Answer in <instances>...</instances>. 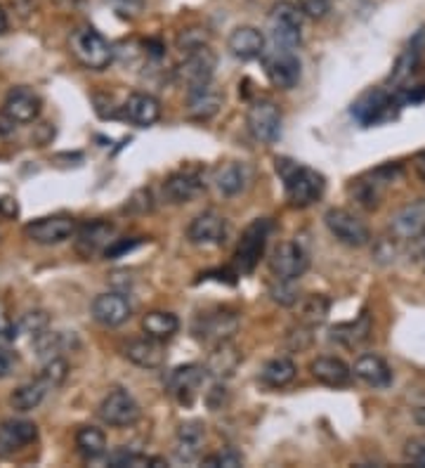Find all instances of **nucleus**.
I'll return each mask as SVG.
<instances>
[{
	"instance_id": "09e8293b",
	"label": "nucleus",
	"mask_w": 425,
	"mask_h": 468,
	"mask_svg": "<svg viewBox=\"0 0 425 468\" xmlns=\"http://www.w3.org/2000/svg\"><path fill=\"white\" fill-rule=\"evenodd\" d=\"M300 7H303V13L307 17L322 19L331 10V0H300Z\"/></svg>"
},
{
	"instance_id": "412c9836",
	"label": "nucleus",
	"mask_w": 425,
	"mask_h": 468,
	"mask_svg": "<svg viewBox=\"0 0 425 468\" xmlns=\"http://www.w3.org/2000/svg\"><path fill=\"white\" fill-rule=\"evenodd\" d=\"M390 232L400 241H416L425 232V199L404 206L390 220Z\"/></svg>"
},
{
	"instance_id": "5701e85b",
	"label": "nucleus",
	"mask_w": 425,
	"mask_h": 468,
	"mask_svg": "<svg viewBox=\"0 0 425 468\" xmlns=\"http://www.w3.org/2000/svg\"><path fill=\"white\" fill-rule=\"evenodd\" d=\"M38 426L34 421L24 419H10L0 424V454H14V452L24 450L31 443H36Z\"/></svg>"
},
{
	"instance_id": "f8f14e48",
	"label": "nucleus",
	"mask_w": 425,
	"mask_h": 468,
	"mask_svg": "<svg viewBox=\"0 0 425 468\" xmlns=\"http://www.w3.org/2000/svg\"><path fill=\"white\" fill-rule=\"evenodd\" d=\"M217 57L216 53L206 45L201 50H194L185 57V62L178 69V76H180L182 83L187 85V91L198 88V85L213 83V76H216Z\"/></svg>"
},
{
	"instance_id": "5fc2aeb1",
	"label": "nucleus",
	"mask_w": 425,
	"mask_h": 468,
	"mask_svg": "<svg viewBox=\"0 0 425 468\" xmlns=\"http://www.w3.org/2000/svg\"><path fill=\"white\" fill-rule=\"evenodd\" d=\"M413 419H416V424H419V426L425 428V407L416 409V412H413Z\"/></svg>"
},
{
	"instance_id": "cd10ccee",
	"label": "nucleus",
	"mask_w": 425,
	"mask_h": 468,
	"mask_svg": "<svg viewBox=\"0 0 425 468\" xmlns=\"http://www.w3.org/2000/svg\"><path fill=\"white\" fill-rule=\"evenodd\" d=\"M123 355L132 365L142 366V369H159L166 365V350H163V341L156 338H135L123 348Z\"/></svg>"
},
{
	"instance_id": "6e6d98bb",
	"label": "nucleus",
	"mask_w": 425,
	"mask_h": 468,
	"mask_svg": "<svg viewBox=\"0 0 425 468\" xmlns=\"http://www.w3.org/2000/svg\"><path fill=\"white\" fill-rule=\"evenodd\" d=\"M419 239H425V232H423V234H420V237H419Z\"/></svg>"
},
{
	"instance_id": "9b49d317",
	"label": "nucleus",
	"mask_w": 425,
	"mask_h": 468,
	"mask_svg": "<svg viewBox=\"0 0 425 468\" xmlns=\"http://www.w3.org/2000/svg\"><path fill=\"white\" fill-rule=\"evenodd\" d=\"M24 234L31 241H36V244L53 247V244H62V241L72 239L73 234H76V220L72 216L38 218V220L26 225Z\"/></svg>"
},
{
	"instance_id": "2f4dec72",
	"label": "nucleus",
	"mask_w": 425,
	"mask_h": 468,
	"mask_svg": "<svg viewBox=\"0 0 425 468\" xmlns=\"http://www.w3.org/2000/svg\"><path fill=\"white\" fill-rule=\"evenodd\" d=\"M142 329L150 338L166 343L178 334V329H180V319H178V315L166 310L147 312V315L142 317Z\"/></svg>"
},
{
	"instance_id": "37998d69",
	"label": "nucleus",
	"mask_w": 425,
	"mask_h": 468,
	"mask_svg": "<svg viewBox=\"0 0 425 468\" xmlns=\"http://www.w3.org/2000/svg\"><path fill=\"white\" fill-rule=\"evenodd\" d=\"M154 463V456H147V454H135V452H126L121 450L116 454H111L107 459V466L111 468H140V466H151Z\"/></svg>"
},
{
	"instance_id": "58836bf2",
	"label": "nucleus",
	"mask_w": 425,
	"mask_h": 468,
	"mask_svg": "<svg viewBox=\"0 0 425 468\" xmlns=\"http://www.w3.org/2000/svg\"><path fill=\"white\" fill-rule=\"evenodd\" d=\"M329 298H324V296H310V298L303 303V310H300V319L307 322L310 327L314 325H322L326 315H329Z\"/></svg>"
},
{
	"instance_id": "0eeeda50",
	"label": "nucleus",
	"mask_w": 425,
	"mask_h": 468,
	"mask_svg": "<svg viewBox=\"0 0 425 468\" xmlns=\"http://www.w3.org/2000/svg\"><path fill=\"white\" fill-rule=\"evenodd\" d=\"M400 175L397 166H383V169H376L372 173L362 175L357 180H353L350 185V194L354 197V201L364 209L373 210L381 206V199H383L385 190L392 180Z\"/></svg>"
},
{
	"instance_id": "4d7b16f0",
	"label": "nucleus",
	"mask_w": 425,
	"mask_h": 468,
	"mask_svg": "<svg viewBox=\"0 0 425 468\" xmlns=\"http://www.w3.org/2000/svg\"><path fill=\"white\" fill-rule=\"evenodd\" d=\"M423 270H425V253H423Z\"/></svg>"
},
{
	"instance_id": "a19ab883",
	"label": "nucleus",
	"mask_w": 425,
	"mask_h": 468,
	"mask_svg": "<svg viewBox=\"0 0 425 468\" xmlns=\"http://www.w3.org/2000/svg\"><path fill=\"white\" fill-rule=\"evenodd\" d=\"M66 376H69V365H66V360H62V357H53V360L45 362V366H43L41 372V378L50 385V388H57V385L64 384Z\"/></svg>"
},
{
	"instance_id": "a878e982",
	"label": "nucleus",
	"mask_w": 425,
	"mask_h": 468,
	"mask_svg": "<svg viewBox=\"0 0 425 468\" xmlns=\"http://www.w3.org/2000/svg\"><path fill=\"white\" fill-rule=\"evenodd\" d=\"M229 53L241 62L258 60L265 53V36L263 31L256 26H237L227 38Z\"/></svg>"
},
{
	"instance_id": "473e14b6",
	"label": "nucleus",
	"mask_w": 425,
	"mask_h": 468,
	"mask_svg": "<svg viewBox=\"0 0 425 468\" xmlns=\"http://www.w3.org/2000/svg\"><path fill=\"white\" fill-rule=\"evenodd\" d=\"M295 374H298V369H295V362L291 357H275V360H270L263 366L260 378L270 388H284V385L294 381Z\"/></svg>"
},
{
	"instance_id": "c756f323",
	"label": "nucleus",
	"mask_w": 425,
	"mask_h": 468,
	"mask_svg": "<svg viewBox=\"0 0 425 468\" xmlns=\"http://www.w3.org/2000/svg\"><path fill=\"white\" fill-rule=\"evenodd\" d=\"M241 360H244V357H241L239 348H234L232 341L220 343V346H216V348L210 350L208 362H206V372H208V376L217 378V381H225V378L237 374Z\"/></svg>"
},
{
	"instance_id": "b1692460",
	"label": "nucleus",
	"mask_w": 425,
	"mask_h": 468,
	"mask_svg": "<svg viewBox=\"0 0 425 468\" xmlns=\"http://www.w3.org/2000/svg\"><path fill=\"white\" fill-rule=\"evenodd\" d=\"M206 440V426L201 421H185L178 428V438H175V459L182 463H192L201 456Z\"/></svg>"
},
{
	"instance_id": "f3484780",
	"label": "nucleus",
	"mask_w": 425,
	"mask_h": 468,
	"mask_svg": "<svg viewBox=\"0 0 425 468\" xmlns=\"http://www.w3.org/2000/svg\"><path fill=\"white\" fill-rule=\"evenodd\" d=\"M265 72L279 91H294L300 81V60L295 50H275L265 62Z\"/></svg>"
},
{
	"instance_id": "39448f33",
	"label": "nucleus",
	"mask_w": 425,
	"mask_h": 468,
	"mask_svg": "<svg viewBox=\"0 0 425 468\" xmlns=\"http://www.w3.org/2000/svg\"><path fill=\"white\" fill-rule=\"evenodd\" d=\"M324 222H326V228H329V232L333 234L335 239L345 244V247L360 249L372 241V232L366 228V222L345 209L326 210Z\"/></svg>"
},
{
	"instance_id": "c9c22d12",
	"label": "nucleus",
	"mask_w": 425,
	"mask_h": 468,
	"mask_svg": "<svg viewBox=\"0 0 425 468\" xmlns=\"http://www.w3.org/2000/svg\"><path fill=\"white\" fill-rule=\"evenodd\" d=\"M369 331H372V322H369V317L366 315H362L357 322H353V325H341L335 327L331 334H333V341L343 343V346H357V343H362L364 338H369Z\"/></svg>"
},
{
	"instance_id": "72a5a7b5",
	"label": "nucleus",
	"mask_w": 425,
	"mask_h": 468,
	"mask_svg": "<svg viewBox=\"0 0 425 468\" xmlns=\"http://www.w3.org/2000/svg\"><path fill=\"white\" fill-rule=\"evenodd\" d=\"M76 450L85 459H100L107 452V435L95 426L78 428Z\"/></svg>"
},
{
	"instance_id": "de8ad7c7",
	"label": "nucleus",
	"mask_w": 425,
	"mask_h": 468,
	"mask_svg": "<svg viewBox=\"0 0 425 468\" xmlns=\"http://www.w3.org/2000/svg\"><path fill=\"white\" fill-rule=\"evenodd\" d=\"M17 331L19 327L14 325L13 317H10L5 303L0 300V338H3V341H14V338H17Z\"/></svg>"
},
{
	"instance_id": "4c0bfd02",
	"label": "nucleus",
	"mask_w": 425,
	"mask_h": 468,
	"mask_svg": "<svg viewBox=\"0 0 425 468\" xmlns=\"http://www.w3.org/2000/svg\"><path fill=\"white\" fill-rule=\"evenodd\" d=\"M34 343H36V350H38V357L41 360H53V357H60L62 350L66 348V341L62 334H57V331H43L41 336L34 338Z\"/></svg>"
},
{
	"instance_id": "f257e3e1",
	"label": "nucleus",
	"mask_w": 425,
	"mask_h": 468,
	"mask_svg": "<svg viewBox=\"0 0 425 468\" xmlns=\"http://www.w3.org/2000/svg\"><path fill=\"white\" fill-rule=\"evenodd\" d=\"M276 173L282 175L288 204L294 209H307L319 201L326 190V180L322 173L298 161H291V159H276Z\"/></svg>"
},
{
	"instance_id": "aec40b11",
	"label": "nucleus",
	"mask_w": 425,
	"mask_h": 468,
	"mask_svg": "<svg viewBox=\"0 0 425 468\" xmlns=\"http://www.w3.org/2000/svg\"><path fill=\"white\" fill-rule=\"evenodd\" d=\"M132 315L130 300L126 298L119 291H111V294H100L92 300V317L100 322L102 327H121L123 322H128Z\"/></svg>"
},
{
	"instance_id": "1a4fd4ad",
	"label": "nucleus",
	"mask_w": 425,
	"mask_h": 468,
	"mask_svg": "<svg viewBox=\"0 0 425 468\" xmlns=\"http://www.w3.org/2000/svg\"><path fill=\"white\" fill-rule=\"evenodd\" d=\"M307 268H310V256L298 241H284L275 249L270 258V270L275 275V279H288V282H295L300 277L305 275Z\"/></svg>"
},
{
	"instance_id": "6e6552de",
	"label": "nucleus",
	"mask_w": 425,
	"mask_h": 468,
	"mask_svg": "<svg viewBox=\"0 0 425 468\" xmlns=\"http://www.w3.org/2000/svg\"><path fill=\"white\" fill-rule=\"evenodd\" d=\"M248 131L258 142L272 144L282 138V112L272 100H258L253 102L246 116Z\"/></svg>"
},
{
	"instance_id": "4be33fe9",
	"label": "nucleus",
	"mask_w": 425,
	"mask_h": 468,
	"mask_svg": "<svg viewBox=\"0 0 425 468\" xmlns=\"http://www.w3.org/2000/svg\"><path fill=\"white\" fill-rule=\"evenodd\" d=\"M225 95L213 83L187 91V116L194 121H210L222 109Z\"/></svg>"
},
{
	"instance_id": "2eb2a0df",
	"label": "nucleus",
	"mask_w": 425,
	"mask_h": 468,
	"mask_svg": "<svg viewBox=\"0 0 425 468\" xmlns=\"http://www.w3.org/2000/svg\"><path fill=\"white\" fill-rule=\"evenodd\" d=\"M206 190V178L197 169H182L168 175L163 182V194L170 204H187Z\"/></svg>"
},
{
	"instance_id": "a18cd8bd",
	"label": "nucleus",
	"mask_w": 425,
	"mask_h": 468,
	"mask_svg": "<svg viewBox=\"0 0 425 468\" xmlns=\"http://www.w3.org/2000/svg\"><path fill=\"white\" fill-rule=\"evenodd\" d=\"M241 463H244V456H241V452L232 450V447H229V450L216 452V454H210L204 459V466H210V468H217V466L237 468L241 466Z\"/></svg>"
},
{
	"instance_id": "7ed1b4c3",
	"label": "nucleus",
	"mask_w": 425,
	"mask_h": 468,
	"mask_svg": "<svg viewBox=\"0 0 425 468\" xmlns=\"http://www.w3.org/2000/svg\"><path fill=\"white\" fill-rule=\"evenodd\" d=\"M192 331L198 343H204L208 348H216L220 343H227L237 336V331H239V315L234 310H227V307L204 312V315L197 317Z\"/></svg>"
},
{
	"instance_id": "7c9ffc66",
	"label": "nucleus",
	"mask_w": 425,
	"mask_h": 468,
	"mask_svg": "<svg viewBox=\"0 0 425 468\" xmlns=\"http://www.w3.org/2000/svg\"><path fill=\"white\" fill-rule=\"evenodd\" d=\"M310 369H312V376L317 378L319 384L331 385V388L348 385L350 376H353V369H350V366L345 365L341 357H329V355L317 357V360L310 365Z\"/></svg>"
},
{
	"instance_id": "393cba45",
	"label": "nucleus",
	"mask_w": 425,
	"mask_h": 468,
	"mask_svg": "<svg viewBox=\"0 0 425 468\" xmlns=\"http://www.w3.org/2000/svg\"><path fill=\"white\" fill-rule=\"evenodd\" d=\"M251 166L241 161L220 163V166L213 171V182H216L217 192L225 194V197H234V194L244 192L246 187L251 185Z\"/></svg>"
},
{
	"instance_id": "f704fd0d",
	"label": "nucleus",
	"mask_w": 425,
	"mask_h": 468,
	"mask_svg": "<svg viewBox=\"0 0 425 468\" xmlns=\"http://www.w3.org/2000/svg\"><path fill=\"white\" fill-rule=\"evenodd\" d=\"M48 390L50 385L45 384L43 378H38V381L19 385L13 393V397H10V403H13V407L17 409V412H31V409H36L38 405L43 403V397H45Z\"/></svg>"
},
{
	"instance_id": "20e7f679",
	"label": "nucleus",
	"mask_w": 425,
	"mask_h": 468,
	"mask_svg": "<svg viewBox=\"0 0 425 468\" xmlns=\"http://www.w3.org/2000/svg\"><path fill=\"white\" fill-rule=\"evenodd\" d=\"M303 7H298L295 3H288L282 0L272 7V43H275V50H295L303 41Z\"/></svg>"
},
{
	"instance_id": "9d476101",
	"label": "nucleus",
	"mask_w": 425,
	"mask_h": 468,
	"mask_svg": "<svg viewBox=\"0 0 425 468\" xmlns=\"http://www.w3.org/2000/svg\"><path fill=\"white\" fill-rule=\"evenodd\" d=\"M100 419L111 428L132 426L140 419V405L128 390H111L100 405Z\"/></svg>"
},
{
	"instance_id": "bb28decb",
	"label": "nucleus",
	"mask_w": 425,
	"mask_h": 468,
	"mask_svg": "<svg viewBox=\"0 0 425 468\" xmlns=\"http://www.w3.org/2000/svg\"><path fill=\"white\" fill-rule=\"evenodd\" d=\"M123 116L138 128H150L161 119V102L147 93H132L123 104Z\"/></svg>"
},
{
	"instance_id": "c85d7f7f",
	"label": "nucleus",
	"mask_w": 425,
	"mask_h": 468,
	"mask_svg": "<svg viewBox=\"0 0 425 468\" xmlns=\"http://www.w3.org/2000/svg\"><path fill=\"white\" fill-rule=\"evenodd\" d=\"M353 374L360 378L362 384L372 385V388H388L392 384V372H390L388 362L383 357H378V355H362V357H357Z\"/></svg>"
},
{
	"instance_id": "4468645a",
	"label": "nucleus",
	"mask_w": 425,
	"mask_h": 468,
	"mask_svg": "<svg viewBox=\"0 0 425 468\" xmlns=\"http://www.w3.org/2000/svg\"><path fill=\"white\" fill-rule=\"evenodd\" d=\"M206 366L201 365H185L175 366L173 372L166 376V388L168 393L182 405H192L194 397L198 395V388L204 384L206 378Z\"/></svg>"
},
{
	"instance_id": "49530a36",
	"label": "nucleus",
	"mask_w": 425,
	"mask_h": 468,
	"mask_svg": "<svg viewBox=\"0 0 425 468\" xmlns=\"http://www.w3.org/2000/svg\"><path fill=\"white\" fill-rule=\"evenodd\" d=\"M404 459L413 466L425 468V438L409 440L407 447H404Z\"/></svg>"
},
{
	"instance_id": "dca6fc26",
	"label": "nucleus",
	"mask_w": 425,
	"mask_h": 468,
	"mask_svg": "<svg viewBox=\"0 0 425 468\" xmlns=\"http://www.w3.org/2000/svg\"><path fill=\"white\" fill-rule=\"evenodd\" d=\"M116 228L107 220L85 222L83 228L76 229V251L83 258H92L97 253H104L114 244Z\"/></svg>"
},
{
	"instance_id": "6ab92c4d",
	"label": "nucleus",
	"mask_w": 425,
	"mask_h": 468,
	"mask_svg": "<svg viewBox=\"0 0 425 468\" xmlns=\"http://www.w3.org/2000/svg\"><path fill=\"white\" fill-rule=\"evenodd\" d=\"M392 107H395V97L390 95L388 91H369L353 104V116L364 126H372L378 121L388 119L392 114Z\"/></svg>"
},
{
	"instance_id": "79ce46f5",
	"label": "nucleus",
	"mask_w": 425,
	"mask_h": 468,
	"mask_svg": "<svg viewBox=\"0 0 425 468\" xmlns=\"http://www.w3.org/2000/svg\"><path fill=\"white\" fill-rule=\"evenodd\" d=\"M270 296L275 303H279V306H295L300 300V294L298 288H295L294 282H288V279H276L275 284L270 287Z\"/></svg>"
},
{
	"instance_id": "ea45409f",
	"label": "nucleus",
	"mask_w": 425,
	"mask_h": 468,
	"mask_svg": "<svg viewBox=\"0 0 425 468\" xmlns=\"http://www.w3.org/2000/svg\"><path fill=\"white\" fill-rule=\"evenodd\" d=\"M208 31L201 29V26H192V29H185L178 36V48L182 50L185 54L194 53V50H201L208 45Z\"/></svg>"
},
{
	"instance_id": "8fccbe9b",
	"label": "nucleus",
	"mask_w": 425,
	"mask_h": 468,
	"mask_svg": "<svg viewBox=\"0 0 425 468\" xmlns=\"http://www.w3.org/2000/svg\"><path fill=\"white\" fill-rule=\"evenodd\" d=\"M14 365H17V357H14L10 350L0 348V378H5L13 374Z\"/></svg>"
},
{
	"instance_id": "423d86ee",
	"label": "nucleus",
	"mask_w": 425,
	"mask_h": 468,
	"mask_svg": "<svg viewBox=\"0 0 425 468\" xmlns=\"http://www.w3.org/2000/svg\"><path fill=\"white\" fill-rule=\"evenodd\" d=\"M272 222L265 220V218H258L253 220L248 228L241 234L239 247H237V253H234V263L239 268V272H253L256 265H258L260 256L265 251V244H267V237H270Z\"/></svg>"
},
{
	"instance_id": "a211bd4d",
	"label": "nucleus",
	"mask_w": 425,
	"mask_h": 468,
	"mask_svg": "<svg viewBox=\"0 0 425 468\" xmlns=\"http://www.w3.org/2000/svg\"><path fill=\"white\" fill-rule=\"evenodd\" d=\"M41 95L36 91H31L26 85H17L5 95V102H3V114L13 123H31L36 121L41 114Z\"/></svg>"
},
{
	"instance_id": "ddd939ff",
	"label": "nucleus",
	"mask_w": 425,
	"mask_h": 468,
	"mask_svg": "<svg viewBox=\"0 0 425 468\" xmlns=\"http://www.w3.org/2000/svg\"><path fill=\"white\" fill-rule=\"evenodd\" d=\"M227 220L216 210H206L189 222L187 239L192 241L194 247H220L227 239Z\"/></svg>"
},
{
	"instance_id": "e433bc0d",
	"label": "nucleus",
	"mask_w": 425,
	"mask_h": 468,
	"mask_svg": "<svg viewBox=\"0 0 425 468\" xmlns=\"http://www.w3.org/2000/svg\"><path fill=\"white\" fill-rule=\"evenodd\" d=\"M423 34H419V36L413 38L411 45H409L404 53H401V57L397 60V66H395V72H392V81L395 83H404L409 76L413 73V69L419 66V60H420V48H419V41Z\"/></svg>"
},
{
	"instance_id": "603ef678",
	"label": "nucleus",
	"mask_w": 425,
	"mask_h": 468,
	"mask_svg": "<svg viewBox=\"0 0 425 468\" xmlns=\"http://www.w3.org/2000/svg\"><path fill=\"white\" fill-rule=\"evenodd\" d=\"M116 7H119L121 13L123 10H140V5H142V0H111Z\"/></svg>"
},
{
	"instance_id": "c03bdc74",
	"label": "nucleus",
	"mask_w": 425,
	"mask_h": 468,
	"mask_svg": "<svg viewBox=\"0 0 425 468\" xmlns=\"http://www.w3.org/2000/svg\"><path fill=\"white\" fill-rule=\"evenodd\" d=\"M48 327H50L48 312L36 310V312H26L24 319H22V325H19V329L24 331V334H29L31 338H36L41 336L43 331H48Z\"/></svg>"
},
{
	"instance_id": "f03ea898",
	"label": "nucleus",
	"mask_w": 425,
	"mask_h": 468,
	"mask_svg": "<svg viewBox=\"0 0 425 468\" xmlns=\"http://www.w3.org/2000/svg\"><path fill=\"white\" fill-rule=\"evenodd\" d=\"M72 53L85 69L92 72H102L114 62V48L111 43L95 31L92 26H83L72 34Z\"/></svg>"
},
{
	"instance_id": "864d4df0",
	"label": "nucleus",
	"mask_w": 425,
	"mask_h": 468,
	"mask_svg": "<svg viewBox=\"0 0 425 468\" xmlns=\"http://www.w3.org/2000/svg\"><path fill=\"white\" fill-rule=\"evenodd\" d=\"M5 31H7V13H5V7L0 5V36H3Z\"/></svg>"
},
{
	"instance_id": "3c124183",
	"label": "nucleus",
	"mask_w": 425,
	"mask_h": 468,
	"mask_svg": "<svg viewBox=\"0 0 425 468\" xmlns=\"http://www.w3.org/2000/svg\"><path fill=\"white\" fill-rule=\"evenodd\" d=\"M413 169H416V173H419L420 180L425 182V150H420L419 154L413 156Z\"/></svg>"
}]
</instances>
